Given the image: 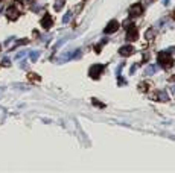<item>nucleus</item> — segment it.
Masks as SVG:
<instances>
[{
    "label": "nucleus",
    "mask_w": 175,
    "mask_h": 173,
    "mask_svg": "<svg viewBox=\"0 0 175 173\" xmlns=\"http://www.w3.org/2000/svg\"><path fill=\"white\" fill-rule=\"evenodd\" d=\"M169 3H171V0H163V5H164V6H168Z\"/></svg>",
    "instance_id": "aec40b11"
},
{
    "label": "nucleus",
    "mask_w": 175,
    "mask_h": 173,
    "mask_svg": "<svg viewBox=\"0 0 175 173\" xmlns=\"http://www.w3.org/2000/svg\"><path fill=\"white\" fill-rule=\"evenodd\" d=\"M67 41H69V36H64V38H61V40H59V41H58V43H56V44L54 46V50L59 49V47H61V46H63V44H66Z\"/></svg>",
    "instance_id": "f8f14e48"
},
{
    "label": "nucleus",
    "mask_w": 175,
    "mask_h": 173,
    "mask_svg": "<svg viewBox=\"0 0 175 173\" xmlns=\"http://www.w3.org/2000/svg\"><path fill=\"white\" fill-rule=\"evenodd\" d=\"M38 56H40V52H38V50H32V52H31V61H32V62L37 61Z\"/></svg>",
    "instance_id": "4468645a"
},
{
    "label": "nucleus",
    "mask_w": 175,
    "mask_h": 173,
    "mask_svg": "<svg viewBox=\"0 0 175 173\" xmlns=\"http://www.w3.org/2000/svg\"><path fill=\"white\" fill-rule=\"evenodd\" d=\"M157 97H159L160 102H168V100H169V96H168V93H166V91H159Z\"/></svg>",
    "instance_id": "9b49d317"
},
{
    "label": "nucleus",
    "mask_w": 175,
    "mask_h": 173,
    "mask_svg": "<svg viewBox=\"0 0 175 173\" xmlns=\"http://www.w3.org/2000/svg\"><path fill=\"white\" fill-rule=\"evenodd\" d=\"M172 50H174V49L160 52V53H159V59H157V64H160L163 68H169V67H172V64H174V59H172V56H171Z\"/></svg>",
    "instance_id": "f257e3e1"
},
{
    "label": "nucleus",
    "mask_w": 175,
    "mask_h": 173,
    "mask_svg": "<svg viewBox=\"0 0 175 173\" xmlns=\"http://www.w3.org/2000/svg\"><path fill=\"white\" fill-rule=\"evenodd\" d=\"M3 64H5V65H9V59L5 58V59H3Z\"/></svg>",
    "instance_id": "412c9836"
},
{
    "label": "nucleus",
    "mask_w": 175,
    "mask_h": 173,
    "mask_svg": "<svg viewBox=\"0 0 175 173\" xmlns=\"http://www.w3.org/2000/svg\"><path fill=\"white\" fill-rule=\"evenodd\" d=\"M119 53L122 55V56H129V55L134 53V47L133 46H124V47L119 49Z\"/></svg>",
    "instance_id": "0eeeda50"
},
{
    "label": "nucleus",
    "mask_w": 175,
    "mask_h": 173,
    "mask_svg": "<svg viewBox=\"0 0 175 173\" xmlns=\"http://www.w3.org/2000/svg\"><path fill=\"white\" fill-rule=\"evenodd\" d=\"M6 14H8V17H9L11 20H15V18L19 17V11H17L15 8H9V9L6 11Z\"/></svg>",
    "instance_id": "9d476101"
},
{
    "label": "nucleus",
    "mask_w": 175,
    "mask_h": 173,
    "mask_svg": "<svg viewBox=\"0 0 175 173\" xmlns=\"http://www.w3.org/2000/svg\"><path fill=\"white\" fill-rule=\"evenodd\" d=\"M64 2H66V0H55V5H54L55 11H61L63 6H64Z\"/></svg>",
    "instance_id": "ddd939ff"
},
{
    "label": "nucleus",
    "mask_w": 175,
    "mask_h": 173,
    "mask_svg": "<svg viewBox=\"0 0 175 173\" xmlns=\"http://www.w3.org/2000/svg\"><path fill=\"white\" fill-rule=\"evenodd\" d=\"M142 11H143L142 5H133L129 8V15L131 17H139V15H142Z\"/></svg>",
    "instance_id": "423d86ee"
},
{
    "label": "nucleus",
    "mask_w": 175,
    "mask_h": 173,
    "mask_svg": "<svg viewBox=\"0 0 175 173\" xmlns=\"http://www.w3.org/2000/svg\"><path fill=\"white\" fill-rule=\"evenodd\" d=\"M70 20H72V12H66V15L63 17V23H67V21H70Z\"/></svg>",
    "instance_id": "dca6fc26"
},
{
    "label": "nucleus",
    "mask_w": 175,
    "mask_h": 173,
    "mask_svg": "<svg viewBox=\"0 0 175 173\" xmlns=\"http://www.w3.org/2000/svg\"><path fill=\"white\" fill-rule=\"evenodd\" d=\"M72 58H75V50H66L61 56L56 59V62H66V61H69V59H72Z\"/></svg>",
    "instance_id": "39448f33"
},
{
    "label": "nucleus",
    "mask_w": 175,
    "mask_h": 173,
    "mask_svg": "<svg viewBox=\"0 0 175 173\" xmlns=\"http://www.w3.org/2000/svg\"><path fill=\"white\" fill-rule=\"evenodd\" d=\"M136 68H137V64H134V65L131 67V71H129V73H134V71H136Z\"/></svg>",
    "instance_id": "6ab92c4d"
},
{
    "label": "nucleus",
    "mask_w": 175,
    "mask_h": 173,
    "mask_svg": "<svg viewBox=\"0 0 175 173\" xmlns=\"http://www.w3.org/2000/svg\"><path fill=\"white\" fill-rule=\"evenodd\" d=\"M139 38V32H137V27L136 26H131L128 32H126V40L128 41H136Z\"/></svg>",
    "instance_id": "7ed1b4c3"
},
{
    "label": "nucleus",
    "mask_w": 175,
    "mask_h": 173,
    "mask_svg": "<svg viewBox=\"0 0 175 173\" xmlns=\"http://www.w3.org/2000/svg\"><path fill=\"white\" fill-rule=\"evenodd\" d=\"M119 29V21L117 20H111L108 24H107V27L104 29V32L105 33H113V32H116Z\"/></svg>",
    "instance_id": "20e7f679"
},
{
    "label": "nucleus",
    "mask_w": 175,
    "mask_h": 173,
    "mask_svg": "<svg viewBox=\"0 0 175 173\" xmlns=\"http://www.w3.org/2000/svg\"><path fill=\"white\" fill-rule=\"evenodd\" d=\"M29 76H31V79H34V80H38V76H37V75H35V73H31V75H29Z\"/></svg>",
    "instance_id": "a211bd4d"
},
{
    "label": "nucleus",
    "mask_w": 175,
    "mask_h": 173,
    "mask_svg": "<svg viewBox=\"0 0 175 173\" xmlns=\"http://www.w3.org/2000/svg\"><path fill=\"white\" fill-rule=\"evenodd\" d=\"M41 24H43V27H44V29H49V27L52 26V17H50L49 14H46L44 18L41 20Z\"/></svg>",
    "instance_id": "6e6552de"
},
{
    "label": "nucleus",
    "mask_w": 175,
    "mask_h": 173,
    "mask_svg": "<svg viewBox=\"0 0 175 173\" xmlns=\"http://www.w3.org/2000/svg\"><path fill=\"white\" fill-rule=\"evenodd\" d=\"M104 70H105V65H104V64H93V65L90 67V71H89V73H90V78L98 79Z\"/></svg>",
    "instance_id": "f03ea898"
},
{
    "label": "nucleus",
    "mask_w": 175,
    "mask_h": 173,
    "mask_svg": "<svg viewBox=\"0 0 175 173\" xmlns=\"http://www.w3.org/2000/svg\"><path fill=\"white\" fill-rule=\"evenodd\" d=\"M171 91H172V93H175V85H172V88H171Z\"/></svg>",
    "instance_id": "4be33fe9"
},
{
    "label": "nucleus",
    "mask_w": 175,
    "mask_h": 173,
    "mask_svg": "<svg viewBox=\"0 0 175 173\" xmlns=\"http://www.w3.org/2000/svg\"><path fill=\"white\" fill-rule=\"evenodd\" d=\"M24 55H26V52H20V53H17V56H15V58H17V59H20V58L24 56Z\"/></svg>",
    "instance_id": "f3484780"
},
{
    "label": "nucleus",
    "mask_w": 175,
    "mask_h": 173,
    "mask_svg": "<svg viewBox=\"0 0 175 173\" xmlns=\"http://www.w3.org/2000/svg\"><path fill=\"white\" fill-rule=\"evenodd\" d=\"M152 36H154V29L151 27V29H148V31H146V33H145V38H146V40H151Z\"/></svg>",
    "instance_id": "2eb2a0df"
},
{
    "label": "nucleus",
    "mask_w": 175,
    "mask_h": 173,
    "mask_svg": "<svg viewBox=\"0 0 175 173\" xmlns=\"http://www.w3.org/2000/svg\"><path fill=\"white\" fill-rule=\"evenodd\" d=\"M157 70H159V67H157L155 64H151V65L145 70V73H146V76H152V75L157 73Z\"/></svg>",
    "instance_id": "1a4fd4ad"
}]
</instances>
